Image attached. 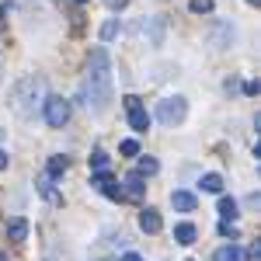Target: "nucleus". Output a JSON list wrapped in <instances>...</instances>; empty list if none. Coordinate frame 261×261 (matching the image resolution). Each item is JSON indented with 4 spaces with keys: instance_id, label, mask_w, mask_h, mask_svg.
I'll use <instances>...</instances> for the list:
<instances>
[{
    "instance_id": "obj_22",
    "label": "nucleus",
    "mask_w": 261,
    "mask_h": 261,
    "mask_svg": "<svg viewBox=\"0 0 261 261\" xmlns=\"http://www.w3.org/2000/svg\"><path fill=\"white\" fill-rule=\"evenodd\" d=\"M115 32H119V21H108V24H105V28H101V39H112V35H115Z\"/></svg>"
},
{
    "instance_id": "obj_17",
    "label": "nucleus",
    "mask_w": 261,
    "mask_h": 261,
    "mask_svg": "<svg viewBox=\"0 0 261 261\" xmlns=\"http://www.w3.org/2000/svg\"><path fill=\"white\" fill-rule=\"evenodd\" d=\"M202 188L216 195V192H223V178H220V174H205V178H202Z\"/></svg>"
},
{
    "instance_id": "obj_3",
    "label": "nucleus",
    "mask_w": 261,
    "mask_h": 261,
    "mask_svg": "<svg viewBox=\"0 0 261 261\" xmlns=\"http://www.w3.org/2000/svg\"><path fill=\"white\" fill-rule=\"evenodd\" d=\"M185 115H188V101L181 98V94L164 98L157 105V122H164V125H178V122H185Z\"/></svg>"
},
{
    "instance_id": "obj_12",
    "label": "nucleus",
    "mask_w": 261,
    "mask_h": 261,
    "mask_svg": "<svg viewBox=\"0 0 261 261\" xmlns=\"http://www.w3.org/2000/svg\"><path fill=\"white\" fill-rule=\"evenodd\" d=\"M195 237H199V230H195L192 223H178V226H174V241L178 244H195Z\"/></svg>"
},
{
    "instance_id": "obj_6",
    "label": "nucleus",
    "mask_w": 261,
    "mask_h": 261,
    "mask_svg": "<svg viewBox=\"0 0 261 261\" xmlns=\"http://www.w3.org/2000/svg\"><path fill=\"white\" fill-rule=\"evenodd\" d=\"M122 195H125V199H136V202L146 195V178H143L140 171H133V174L122 178Z\"/></svg>"
},
{
    "instance_id": "obj_4",
    "label": "nucleus",
    "mask_w": 261,
    "mask_h": 261,
    "mask_svg": "<svg viewBox=\"0 0 261 261\" xmlns=\"http://www.w3.org/2000/svg\"><path fill=\"white\" fill-rule=\"evenodd\" d=\"M42 108H45V122H49L53 129H63V125L70 122V101L66 98H45Z\"/></svg>"
},
{
    "instance_id": "obj_10",
    "label": "nucleus",
    "mask_w": 261,
    "mask_h": 261,
    "mask_svg": "<svg viewBox=\"0 0 261 261\" xmlns=\"http://www.w3.org/2000/svg\"><path fill=\"white\" fill-rule=\"evenodd\" d=\"M7 237L21 244L24 237H28V220H24V216H14V220H7Z\"/></svg>"
},
{
    "instance_id": "obj_9",
    "label": "nucleus",
    "mask_w": 261,
    "mask_h": 261,
    "mask_svg": "<svg viewBox=\"0 0 261 261\" xmlns=\"http://www.w3.org/2000/svg\"><path fill=\"white\" fill-rule=\"evenodd\" d=\"M230 42H233V28H230L226 21H220V24L213 28V45H216V49H226Z\"/></svg>"
},
{
    "instance_id": "obj_5",
    "label": "nucleus",
    "mask_w": 261,
    "mask_h": 261,
    "mask_svg": "<svg viewBox=\"0 0 261 261\" xmlns=\"http://www.w3.org/2000/svg\"><path fill=\"white\" fill-rule=\"evenodd\" d=\"M125 112H129V125L136 129V133H146L150 129V115H146V108L140 105V98H125Z\"/></svg>"
},
{
    "instance_id": "obj_7",
    "label": "nucleus",
    "mask_w": 261,
    "mask_h": 261,
    "mask_svg": "<svg viewBox=\"0 0 261 261\" xmlns=\"http://www.w3.org/2000/svg\"><path fill=\"white\" fill-rule=\"evenodd\" d=\"M161 226H164L161 213H157L153 205H146V209L140 213V230H143V233H161Z\"/></svg>"
},
{
    "instance_id": "obj_1",
    "label": "nucleus",
    "mask_w": 261,
    "mask_h": 261,
    "mask_svg": "<svg viewBox=\"0 0 261 261\" xmlns=\"http://www.w3.org/2000/svg\"><path fill=\"white\" fill-rule=\"evenodd\" d=\"M81 101L94 112H105L108 101H112V60H108V49H94L91 60H87V73L81 84Z\"/></svg>"
},
{
    "instance_id": "obj_21",
    "label": "nucleus",
    "mask_w": 261,
    "mask_h": 261,
    "mask_svg": "<svg viewBox=\"0 0 261 261\" xmlns=\"http://www.w3.org/2000/svg\"><path fill=\"white\" fill-rule=\"evenodd\" d=\"M220 233H223V237H230V241H237V230L230 226V220H223V223H220Z\"/></svg>"
},
{
    "instance_id": "obj_8",
    "label": "nucleus",
    "mask_w": 261,
    "mask_h": 261,
    "mask_svg": "<svg viewBox=\"0 0 261 261\" xmlns=\"http://www.w3.org/2000/svg\"><path fill=\"white\" fill-rule=\"evenodd\" d=\"M213 261H247V254H244V247L241 244H226V247H220L216 254H213Z\"/></svg>"
},
{
    "instance_id": "obj_19",
    "label": "nucleus",
    "mask_w": 261,
    "mask_h": 261,
    "mask_svg": "<svg viewBox=\"0 0 261 261\" xmlns=\"http://www.w3.org/2000/svg\"><path fill=\"white\" fill-rule=\"evenodd\" d=\"M188 7H192V14H209L213 11V0H192Z\"/></svg>"
},
{
    "instance_id": "obj_18",
    "label": "nucleus",
    "mask_w": 261,
    "mask_h": 261,
    "mask_svg": "<svg viewBox=\"0 0 261 261\" xmlns=\"http://www.w3.org/2000/svg\"><path fill=\"white\" fill-rule=\"evenodd\" d=\"M105 167H108V153L105 150H94L91 153V171H105Z\"/></svg>"
},
{
    "instance_id": "obj_26",
    "label": "nucleus",
    "mask_w": 261,
    "mask_h": 261,
    "mask_svg": "<svg viewBox=\"0 0 261 261\" xmlns=\"http://www.w3.org/2000/svg\"><path fill=\"white\" fill-rule=\"evenodd\" d=\"M0 261H7V254H4V251H0Z\"/></svg>"
},
{
    "instance_id": "obj_24",
    "label": "nucleus",
    "mask_w": 261,
    "mask_h": 261,
    "mask_svg": "<svg viewBox=\"0 0 261 261\" xmlns=\"http://www.w3.org/2000/svg\"><path fill=\"white\" fill-rule=\"evenodd\" d=\"M122 261H143L140 254H133V251H129V254H122Z\"/></svg>"
},
{
    "instance_id": "obj_27",
    "label": "nucleus",
    "mask_w": 261,
    "mask_h": 261,
    "mask_svg": "<svg viewBox=\"0 0 261 261\" xmlns=\"http://www.w3.org/2000/svg\"><path fill=\"white\" fill-rule=\"evenodd\" d=\"M247 4H258V0H247Z\"/></svg>"
},
{
    "instance_id": "obj_2",
    "label": "nucleus",
    "mask_w": 261,
    "mask_h": 261,
    "mask_svg": "<svg viewBox=\"0 0 261 261\" xmlns=\"http://www.w3.org/2000/svg\"><path fill=\"white\" fill-rule=\"evenodd\" d=\"M45 98H49V94H45V81L35 77V73L21 77V81L11 87V108L18 112L21 119H32L35 108H42V101H45Z\"/></svg>"
},
{
    "instance_id": "obj_11",
    "label": "nucleus",
    "mask_w": 261,
    "mask_h": 261,
    "mask_svg": "<svg viewBox=\"0 0 261 261\" xmlns=\"http://www.w3.org/2000/svg\"><path fill=\"white\" fill-rule=\"evenodd\" d=\"M171 205H174L178 213H192V209H195V195H192V192H171Z\"/></svg>"
},
{
    "instance_id": "obj_28",
    "label": "nucleus",
    "mask_w": 261,
    "mask_h": 261,
    "mask_svg": "<svg viewBox=\"0 0 261 261\" xmlns=\"http://www.w3.org/2000/svg\"><path fill=\"white\" fill-rule=\"evenodd\" d=\"M77 4H87V0H77Z\"/></svg>"
},
{
    "instance_id": "obj_15",
    "label": "nucleus",
    "mask_w": 261,
    "mask_h": 261,
    "mask_svg": "<svg viewBox=\"0 0 261 261\" xmlns=\"http://www.w3.org/2000/svg\"><path fill=\"white\" fill-rule=\"evenodd\" d=\"M136 171H140L143 178H150V174H157V171H161V164L153 161V157H140V167H136Z\"/></svg>"
},
{
    "instance_id": "obj_20",
    "label": "nucleus",
    "mask_w": 261,
    "mask_h": 261,
    "mask_svg": "<svg viewBox=\"0 0 261 261\" xmlns=\"http://www.w3.org/2000/svg\"><path fill=\"white\" fill-rule=\"evenodd\" d=\"M119 150H122V157H136V153H140V143L136 140H122Z\"/></svg>"
},
{
    "instance_id": "obj_23",
    "label": "nucleus",
    "mask_w": 261,
    "mask_h": 261,
    "mask_svg": "<svg viewBox=\"0 0 261 261\" xmlns=\"http://www.w3.org/2000/svg\"><path fill=\"white\" fill-rule=\"evenodd\" d=\"M125 4H129V0H108V7H112V11H122Z\"/></svg>"
},
{
    "instance_id": "obj_13",
    "label": "nucleus",
    "mask_w": 261,
    "mask_h": 261,
    "mask_svg": "<svg viewBox=\"0 0 261 261\" xmlns=\"http://www.w3.org/2000/svg\"><path fill=\"white\" fill-rule=\"evenodd\" d=\"M220 216H223V220H237V202L230 199V195H223V199H220Z\"/></svg>"
},
{
    "instance_id": "obj_25",
    "label": "nucleus",
    "mask_w": 261,
    "mask_h": 261,
    "mask_svg": "<svg viewBox=\"0 0 261 261\" xmlns=\"http://www.w3.org/2000/svg\"><path fill=\"white\" fill-rule=\"evenodd\" d=\"M0 171H7V153L0 150Z\"/></svg>"
},
{
    "instance_id": "obj_14",
    "label": "nucleus",
    "mask_w": 261,
    "mask_h": 261,
    "mask_svg": "<svg viewBox=\"0 0 261 261\" xmlns=\"http://www.w3.org/2000/svg\"><path fill=\"white\" fill-rule=\"evenodd\" d=\"M98 192H101V195H108V199H125V195H122V185H119L115 178H112V181H105Z\"/></svg>"
},
{
    "instance_id": "obj_16",
    "label": "nucleus",
    "mask_w": 261,
    "mask_h": 261,
    "mask_svg": "<svg viewBox=\"0 0 261 261\" xmlns=\"http://www.w3.org/2000/svg\"><path fill=\"white\" fill-rule=\"evenodd\" d=\"M66 167H70V161H66V157H53V161H49V171H45V174H49V178H60Z\"/></svg>"
}]
</instances>
